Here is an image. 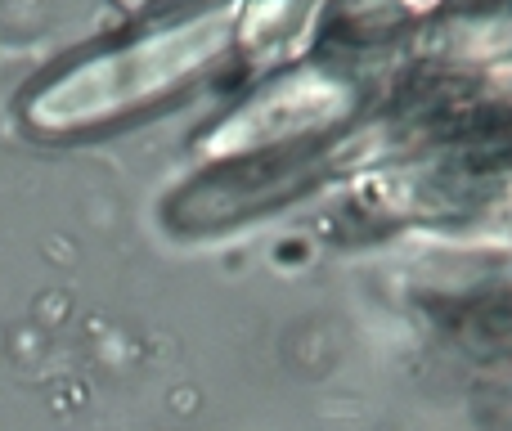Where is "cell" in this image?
Returning <instances> with one entry per match:
<instances>
[{
	"mask_svg": "<svg viewBox=\"0 0 512 431\" xmlns=\"http://www.w3.org/2000/svg\"><path fill=\"white\" fill-rule=\"evenodd\" d=\"M122 5H126V9H140V5H144V0H122Z\"/></svg>",
	"mask_w": 512,
	"mask_h": 431,
	"instance_id": "2",
	"label": "cell"
},
{
	"mask_svg": "<svg viewBox=\"0 0 512 431\" xmlns=\"http://www.w3.org/2000/svg\"><path fill=\"white\" fill-rule=\"evenodd\" d=\"M230 45H234L230 9L185 18V23L167 27V32L140 36V41L117 45V50H104L95 59L68 68L59 81H50L45 90H36L27 99V122H32V131L45 135L104 126L113 117L149 108L153 99L203 77Z\"/></svg>",
	"mask_w": 512,
	"mask_h": 431,
	"instance_id": "1",
	"label": "cell"
}]
</instances>
